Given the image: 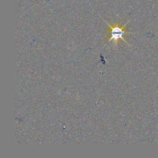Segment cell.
Listing matches in <instances>:
<instances>
[{"label":"cell","mask_w":158,"mask_h":158,"mask_svg":"<svg viewBox=\"0 0 158 158\" xmlns=\"http://www.w3.org/2000/svg\"><path fill=\"white\" fill-rule=\"evenodd\" d=\"M103 20L106 23V24L110 28V36L108 40V42H110V41L118 42L119 40H122L125 43H126L127 44H128V43L125 40L124 36L127 33H130V32H127L125 29V27H126L127 23L129 22V21H128L125 25L121 27V26H119L118 25L112 26L110 24H109L108 22H107L104 20Z\"/></svg>","instance_id":"cell-1"}]
</instances>
